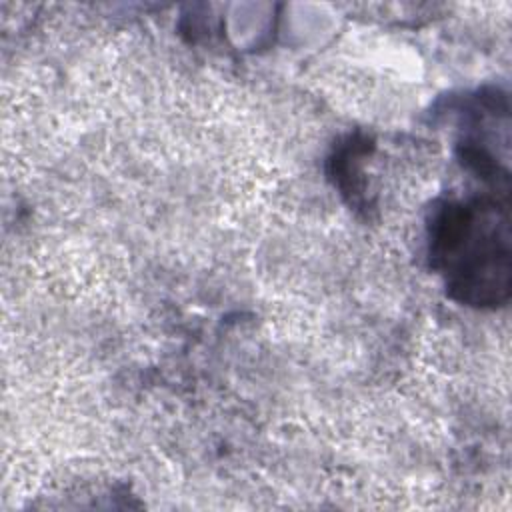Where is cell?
<instances>
[{
	"label": "cell",
	"instance_id": "cell-1",
	"mask_svg": "<svg viewBox=\"0 0 512 512\" xmlns=\"http://www.w3.org/2000/svg\"><path fill=\"white\" fill-rule=\"evenodd\" d=\"M432 254L458 298L498 306L510 294L508 204L490 198L454 202L432 228Z\"/></svg>",
	"mask_w": 512,
	"mask_h": 512
}]
</instances>
